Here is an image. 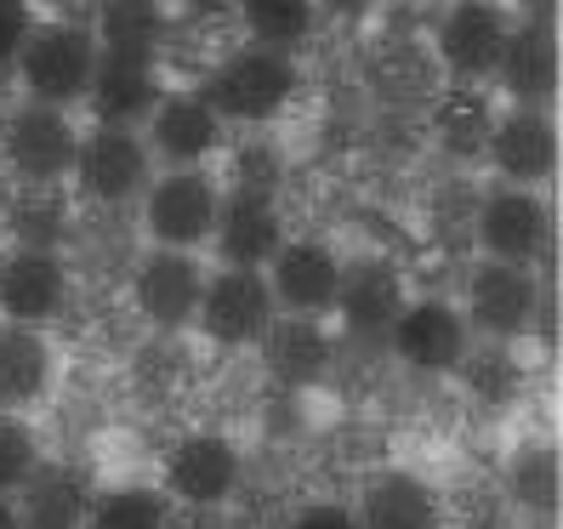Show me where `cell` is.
<instances>
[{"mask_svg":"<svg viewBox=\"0 0 563 529\" xmlns=\"http://www.w3.org/2000/svg\"><path fill=\"white\" fill-rule=\"evenodd\" d=\"M97 52H125V57H159L165 41V7L159 0H103L97 7Z\"/></svg>","mask_w":563,"mask_h":529,"instance_id":"obj_24","label":"cell"},{"mask_svg":"<svg viewBox=\"0 0 563 529\" xmlns=\"http://www.w3.org/2000/svg\"><path fill=\"white\" fill-rule=\"evenodd\" d=\"M29 7L23 0H0V69H12L18 63V52H23V41H29Z\"/></svg>","mask_w":563,"mask_h":529,"instance_id":"obj_32","label":"cell"},{"mask_svg":"<svg viewBox=\"0 0 563 529\" xmlns=\"http://www.w3.org/2000/svg\"><path fill=\"white\" fill-rule=\"evenodd\" d=\"M552 12H558V0H518V18L529 23H552Z\"/></svg>","mask_w":563,"mask_h":529,"instance_id":"obj_36","label":"cell"},{"mask_svg":"<svg viewBox=\"0 0 563 529\" xmlns=\"http://www.w3.org/2000/svg\"><path fill=\"white\" fill-rule=\"evenodd\" d=\"M495 80H501V91L512 97V103L552 109V97H558V35H552V23L512 18V35H507Z\"/></svg>","mask_w":563,"mask_h":529,"instance_id":"obj_19","label":"cell"},{"mask_svg":"<svg viewBox=\"0 0 563 529\" xmlns=\"http://www.w3.org/2000/svg\"><path fill=\"white\" fill-rule=\"evenodd\" d=\"M336 319L353 342L364 348H382L393 319L405 308V285L393 274V262H376V256H358V262H342V285H336Z\"/></svg>","mask_w":563,"mask_h":529,"instance_id":"obj_10","label":"cell"},{"mask_svg":"<svg viewBox=\"0 0 563 529\" xmlns=\"http://www.w3.org/2000/svg\"><path fill=\"white\" fill-rule=\"evenodd\" d=\"M41 467V439L35 427L18 421L12 410H0V495H18Z\"/></svg>","mask_w":563,"mask_h":529,"instance_id":"obj_30","label":"cell"},{"mask_svg":"<svg viewBox=\"0 0 563 529\" xmlns=\"http://www.w3.org/2000/svg\"><path fill=\"white\" fill-rule=\"evenodd\" d=\"M240 0H188V12H200V18H217V12H234Z\"/></svg>","mask_w":563,"mask_h":529,"instance_id":"obj_37","label":"cell"},{"mask_svg":"<svg viewBox=\"0 0 563 529\" xmlns=\"http://www.w3.org/2000/svg\"><path fill=\"white\" fill-rule=\"evenodd\" d=\"M240 12H245L251 41L274 46V52H296L313 35V23H319L313 0H240Z\"/></svg>","mask_w":563,"mask_h":529,"instance_id":"obj_27","label":"cell"},{"mask_svg":"<svg viewBox=\"0 0 563 529\" xmlns=\"http://www.w3.org/2000/svg\"><path fill=\"white\" fill-rule=\"evenodd\" d=\"M484 159H489L507 183H518V188L552 183V172H558V125H552V109H523V103H512L507 114H495L489 143H484Z\"/></svg>","mask_w":563,"mask_h":529,"instance_id":"obj_9","label":"cell"},{"mask_svg":"<svg viewBox=\"0 0 563 529\" xmlns=\"http://www.w3.org/2000/svg\"><path fill=\"white\" fill-rule=\"evenodd\" d=\"M200 285H206V268L194 251H172V245H154L137 274H131V302H137V313L159 330H177L194 319V308H200Z\"/></svg>","mask_w":563,"mask_h":529,"instance_id":"obj_11","label":"cell"},{"mask_svg":"<svg viewBox=\"0 0 563 529\" xmlns=\"http://www.w3.org/2000/svg\"><path fill=\"white\" fill-rule=\"evenodd\" d=\"M222 114L206 103L200 91H165L154 114H148V131H143V143L148 154L159 159H172V165H200L206 154L222 148Z\"/></svg>","mask_w":563,"mask_h":529,"instance_id":"obj_16","label":"cell"},{"mask_svg":"<svg viewBox=\"0 0 563 529\" xmlns=\"http://www.w3.org/2000/svg\"><path fill=\"white\" fill-rule=\"evenodd\" d=\"M285 240V217L274 206V194L256 188H234L217 200V222H211V245L222 256V268H268V256Z\"/></svg>","mask_w":563,"mask_h":529,"instance_id":"obj_13","label":"cell"},{"mask_svg":"<svg viewBox=\"0 0 563 529\" xmlns=\"http://www.w3.org/2000/svg\"><path fill=\"white\" fill-rule=\"evenodd\" d=\"M358 524L364 529H433L439 524V495L416 473H382L364 489Z\"/></svg>","mask_w":563,"mask_h":529,"instance_id":"obj_23","label":"cell"},{"mask_svg":"<svg viewBox=\"0 0 563 529\" xmlns=\"http://www.w3.org/2000/svg\"><path fill=\"white\" fill-rule=\"evenodd\" d=\"M234 484H240V450L228 444L222 433H188L172 450V461H165V489H172L183 507H194V513L228 502Z\"/></svg>","mask_w":563,"mask_h":529,"instance_id":"obj_17","label":"cell"},{"mask_svg":"<svg viewBox=\"0 0 563 529\" xmlns=\"http://www.w3.org/2000/svg\"><path fill=\"white\" fill-rule=\"evenodd\" d=\"M12 69L23 75L29 103L69 109V103H80L86 86H91L97 35H91V29H80V23H35Z\"/></svg>","mask_w":563,"mask_h":529,"instance_id":"obj_2","label":"cell"},{"mask_svg":"<svg viewBox=\"0 0 563 529\" xmlns=\"http://www.w3.org/2000/svg\"><path fill=\"white\" fill-rule=\"evenodd\" d=\"M0 529H23V507H12V495H0Z\"/></svg>","mask_w":563,"mask_h":529,"instance_id":"obj_38","label":"cell"},{"mask_svg":"<svg viewBox=\"0 0 563 529\" xmlns=\"http://www.w3.org/2000/svg\"><path fill=\"white\" fill-rule=\"evenodd\" d=\"M97 206H125L137 200L154 177V154L143 143L137 125H91L80 131V148H75V172H69Z\"/></svg>","mask_w":563,"mask_h":529,"instance_id":"obj_4","label":"cell"},{"mask_svg":"<svg viewBox=\"0 0 563 529\" xmlns=\"http://www.w3.org/2000/svg\"><path fill=\"white\" fill-rule=\"evenodd\" d=\"M7 165L23 183H63L75 172V148H80V131L69 120V109H52V103H23L7 120Z\"/></svg>","mask_w":563,"mask_h":529,"instance_id":"obj_7","label":"cell"},{"mask_svg":"<svg viewBox=\"0 0 563 529\" xmlns=\"http://www.w3.org/2000/svg\"><path fill=\"white\" fill-rule=\"evenodd\" d=\"M80 518L86 529H172V502H165V489L120 484V489L91 495Z\"/></svg>","mask_w":563,"mask_h":529,"instance_id":"obj_26","label":"cell"},{"mask_svg":"<svg viewBox=\"0 0 563 529\" xmlns=\"http://www.w3.org/2000/svg\"><path fill=\"white\" fill-rule=\"evenodd\" d=\"M313 7H319L324 18H342V23H353V18H364V12H376V0H313Z\"/></svg>","mask_w":563,"mask_h":529,"instance_id":"obj_34","label":"cell"},{"mask_svg":"<svg viewBox=\"0 0 563 529\" xmlns=\"http://www.w3.org/2000/svg\"><path fill=\"white\" fill-rule=\"evenodd\" d=\"M52 382V348L41 337V324H0V410L35 405Z\"/></svg>","mask_w":563,"mask_h":529,"instance_id":"obj_22","label":"cell"},{"mask_svg":"<svg viewBox=\"0 0 563 529\" xmlns=\"http://www.w3.org/2000/svg\"><path fill=\"white\" fill-rule=\"evenodd\" d=\"M23 529H80V518H63V513H23Z\"/></svg>","mask_w":563,"mask_h":529,"instance_id":"obj_35","label":"cell"},{"mask_svg":"<svg viewBox=\"0 0 563 529\" xmlns=\"http://www.w3.org/2000/svg\"><path fill=\"white\" fill-rule=\"evenodd\" d=\"M461 376H467V387L478 393V399H489V405H501V399H512L518 393V382H523V371L512 365V353H507V342H495L489 337V348H467L461 353V365H455Z\"/></svg>","mask_w":563,"mask_h":529,"instance_id":"obj_29","label":"cell"},{"mask_svg":"<svg viewBox=\"0 0 563 529\" xmlns=\"http://www.w3.org/2000/svg\"><path fill=\"white\" fill-rule=\"evenodd\" d=\"M290 529H364V524H358V513H347V507L319 502V507H302V513H296Z\"/></svg>","mask_w":563,"mask_h":529,"instance_id":"obj_33","label":"cell"},{"mask_svg":"<svg viewBox=\"0 0 563 529\" xmlns=\"http://www.w3.org/2000/svg\"><path fill=\"white\" fill-rule=\"evenodd\" d=\"M302 91V69H296L290 52H274V46H240L228 52L211 80H206V103L222 114V120H240V125H268L274 114L290 109V97Z\"/></svg>","mask_w":563,"mask_h":529,"instance_id":"obj_1","label":"cell"},{"mask_svg":"<svg viewBox=\"0 0 563 529\" xmlns=\"http://www.w3.org/2000/svg\"><path fill=\"white\" fill-rule=\"evenodd\" d=\"M507 489H512V502L529 507V513H552L558 507V455L547 444H529L512 455V467H507Z\"/></svg>","mask_w":563,"mask_h":529,"instance_id":"obj_28","label":"cell"},{"mask_svg":"<svg viewBox=\"0 0 563 529\" xmlns=\"http://www.w3.org/2000/svg\"><path fill=\"white\" fill-rule=\"evenodd\" d=\"M262 279H268L279 313H330L342 285V256L324 240H279Z\"/></svg>","mask_w":563,"mask_h":529,"instance_id":"obj_12","label":"cell"},{"mask_svg":"<svg viewBox=\"0 0 563 529\" xmlns=\"http://www.w3.org/2000/svg\"><path fill=\"white\" fill-rule=\"evenodd\" d=\"M393 353L421 376H450L467 353V313L450 302H405L387 330Z\"/></svg>","mask_w":563,"mask_h":529,"instance_id":"obj_15","label":"cell"},{"mask_svg":"<svg viewBox=\"0 0 563 529\" xmlns=\"http://www.w3.org/2000/svg\"><path fill=\"white\" fill-rule=\"evenodd\" d=\"M137 200H143V228H148L154 245L194 251V245L211 240L222 188L200 172V165H172L165 177H148V188Z\"/></svg>","mask_w":563,"mask_h":529,"instance_id":"obj_3","label":"cell"},{"mask_svg":"<svg viewBox=\"0 0 563 529\" xmlns=\"http://www.w3.org/2000/svg\"><path fill=\"white\" fill-rule=\"evenodd\" d=\"M541 296L547 285L523 268V262H478V268L467 274V319L484 330V337L495 342H512L523 337L529 324H536L541 313Z\"/></svg>","mask_w":563,"mask_h":529,"instance_id":"obj_8","label":"cell"},{"mask_svg":"<svg viewBox=\"0 0 563 529\" xmlns=\"http://www.w3.org/2000/svg\"><path fill=\"white\" fill-rule=\"evenodd\" d=\"M489 125H495V103L478 86H461V80L439 97V109H433V131H439L444 154H455V159H484Z\"/></svg>","mask_w":563,"mask_h":529,"instance_id":"obj_25","label":"cell"},{"mask_svg":"<svg viewBox=\"0 0 563 529\" xmlns=\"http://www.w3.org/2000/svg\"><path fill=\"white\" fill-rule=\"evenodd\" d=\"M63 222H69V206H63V200H23L12 211V234H18V245L52 251L63 240Z\"/></svg>","mask_w":563,"mask_h":529,"instance_id":"obj_31","label":"cell"},{"mask_svg":"<svg viewBox=\"0 0 563 529\" xmlns=\"http://www.w3.org/2000/svg\"><path fill=\"white\" fill-rule=\"evenodd\" d=\"M256 342H262V365L274 371V382H290V387L319 382L330 371V353H336L319 313H274Z\"/></svg>","mask_w":563,"mask_h":529,"instance_id":"obj_21","label":"cell"},{"mask_svg":"<svg viewBox=\"0 0 563 529\" xmlns=\"http://www.w3.org/2000/svg\"><path fill=\"white\" fill-rule=\"evenodd\" d=\"M547 234H552V217H547V200L541 188H495L484 194L478 206V245L495 256V262H536L547 251Z\"/></svg>","mask_w":563,"mask_h":529,"instance_id":"obj_14","label":"cell"},{"mask_svg":"<svg viewBox=\"0 0 563 529\" xmlns=\"http://www.w3.org/2000/svg\"><path fill=\"white\" fill-rule=\"evenodd\" d=\"M274 313L279 308H274V290H268V279H262V268H222V274H206L194 324L222 348H245L268 330Z\"/></svg>","mask_w":563,"mask_h":529,"instance_id":"obj_6","label":"cell"},{"mask_svg":"<svg viewBox=\"0 0 563 529\" xmlns=\"http://www.w3.org/2000/svg\"><path fill=\"white\" fill-rule=\"evenodd\" d=\"M165 97L154 57H125V52H97V69L86 86V103L97 114V125H137L154 114V103Z\"/></svg>","mask_w":563,"mask_h":529,"instance_id":"obj_18","label":"cell"},{"mask_svg":"<svg viewBox=\"0 0 563 529\" xmlns=\"http://www.w3.org/2000/svg\"><path fill=\"white\" fill-rule=\"evenodd\" d=\"M507 35H512V12L501 0H455L444 12L439 35H433V52L444 63V75L461 80V86H484L501 69V52H507Z\"/></svg>","mask_w":563,"mask_h":529,"instance_id":"obj_5","label":"cell"},{"mask_svg":"<svg viewBox=\"0 0 563 529\" xmlns=\"http://www.w3.org/2000/svg\"><path fill=\"white\" fill-rule=\"evenodd\" d=\"M69 296V274H63L57 251L41 245H18L7 262H0V313L18 324H41L63 308Z\"/></svg>","mask_w":563,"mask_h":529,"instance_id":"obj_20","label":"cell"}]
</instances>
